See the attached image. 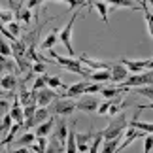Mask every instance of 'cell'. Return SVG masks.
I'll return each instance as SVG.
<instances>
[{
  "mask_svg": "<svg viewBox=\"0 0 153 153\" xmlns=\"http://www.w3.org/2000/svg\"><path fill=\"white\" fill-rule=\"evenodd\" d=\"M45 70H48V68H45L44 61H42V62H34V64H32V72H34V74L44 76V74H45Z\"/></svg>",
  "mask_w": 153,
  "mask_h": 153,
  "instance_id": "obj_42",
  "label": "cell"
},
{
  "mask_svg": "<svg viewBox=\"0 0 153 153\" xmlns=\"http://www.w3.org/2000/svg\"><path fill=\"white\" fill-rule=\"evenodd\" d=\"M98 106H100V100H98L97 97H93V95H83L78 100V110L85 111L89 117L95 114V111H98Z\"/></svg>",
  "mask_w": 153,
  "mask_h": 153,
  "instance_id": "obj_5",
  "label": "cell"
},
{
  "mask_svg": "<svg viewBox=\"0 0 153 153\" xmlns=\"http://www.w3.org/2000/svg\"><path fill=\"white\" fill-rule=\"evenodd\" d=\"M57 98H59L57 97V91L55 89H49V87H45V89L36 93V104H38V108H48V106L53 100H57Z\"/></svg>",
  "mask_w": 153,
  "mask_h": 153,
  "instance_id": "obj_7",
  "label": "cell"
},
{
  "mask_svg": "<svg viewBox=\"0 0 153 153\" xmlns=\"http://www.w3.org/2000/svg\"><path fill=\"white\" fill-rule=\"evenodd\" d=\"M15 21L19 23V21H23V23H30L32 21V10H28V8H17L15 10Z\"/></svg>",
  "mask_w": 153,
  "mask_h": 153,
  "instance_id": "obj_23",
  "label": "cell"
},
{
  "mask_svg": "<svg viewBox=\"0 0 153 153\" xmlns=\"http://www.w3.org/2000/svg\"><path fill=\"white\" fill-rule=\"evenodd\" d=\"M45 83H48L49 89H68V85L59 76H45Z\"/></svg>",
  "mask_w": 153,
  "mask_h": 153,
  "instance_id": "obj_24",
  "label": "cell"
},
{
  "mask_svg": "<svg viewBox=\"0 0 153 153\" xmlns=\"http://www.w3.org/2000/svg\"><path fill=\"white\" fill-rule=\"evenodd\" d=\"M64 153H78V142H76V131L68 132L66 146H64Z\"/></svg>",
  "mask_w": 153,
  "mask_h": 153,
  "instance_id": "obj_27",
  "label": "cell"
},
{
  "mask_svg": "<svg viewBox=\"0 0 153 153\" xmlns=\"http://www.w3.org/2000/svg\"><path fill=\"white\" fill-rule=\"evenodd\" d=\"M148 6H151V8H153V0H148Z\"/></svg>",
  "mask_w": 153,
  "mask_h": 153,
  "instance_id": "obj_49",
  "label": "cell"
},
{
  "mask_svg": "<svg viewBox=\"0 0 153 153\" xmlns=\"http://www.w3.org/2000/svg\"><path fill=\"white\" fill-rule=\"evenodd\" d=\"M125 91H131L128 87H123V85H108V87H102V91H100V95L106 98V100H110V98H117L121 95V93H125Z\"/></svg>",
  "mask_w": 153,
  "mask_h": 153,
  "instance_id": "obj_12",
  "label": "cell"
},
{
  "mask_svg": "<svg viewBox=\"0 0 153 153\" xmlns=\"http://www.w3.org/2000/svg\"><path fill=\"white\" fill-rule=\"evenodd\" d=\"M6 153H32L28 148H15V149H10V151H6Z\"/></svg>",
  "mask_w": 153,
  "mask_h": 153,
  "instance_id": "obj_46",
  "label": "cell"
},
{
  "mask_svg": "<svg viewBox=\"0 0 153 153\" xmlns=\"http://www.w3.org/2000/svg\"><path fill=\"white\" fill-rule=\"evenodd\" d=\"M104 4H111L114 8H131V10H142L140 6H136V2H132V0H100Z\"/></svg>",
  "mask_w": 153,
  "mask_h": 153,
  "instance_id": "obj_19",
  "label": "cell"
},
{
  "mask_svg": "<svg viewBox=\"0 0 153 153\" xmlns=\"http://www.w3.org/2000/svg\"><path fill=\"white\" fill-rule=\"evenodd\" d=\"M48 146H49V138L48 136H40V138H36V142H34L28 149L32 153H45L48 151Z\"/></svg>",
  "mask_w": 153,
  "mask_h": 153,
  "instance_id": "obj_20",
  "label": "cell"
},
{
  "mask_svg": "<svg viewBox=\"0 0 153 153\" xmlns=\"http://www.w3.org/2000/svg\"><path fill=\"white\" fill-rule=\"evenodd\" d=\"M134 93H138V95H142L146 98H149L153 102V85H148V87H138V89H132Z\"/></svg>",
  "mask_w": 153,
  "mask_h": 153,
  "instance_id": "obj_37",
  "label": "cell"
},
{
  "mask_svg": "<svg viewBox=\"0 0 153 153\" xmlns=\"http://www.w3.org/2000/svg\"><path fill=\"white\" fill-rule=\"evenodd\" d=\"M13 19H15L13 11H10V10H2V11H0V23H2V25H8V23H11Z\"/></svg>",
  "mask_w": 153,
  "mask_h": 153,
  "instance_id": "obj_38",
  "label": "cell"
},
{
  "mask_svg": "<svg viewBox=\"0 0 153 153\" xmlns=\"http://www.w3.org/2000/svg\"><path fill=\"white\" fill-rule=\"evenodd\" d=\"M57 42H59V30H51L48 36L44 38V42L40 44V49H48V51H51L53 48H55Z\"/></svg>",
  "mask_w": 153,
  "mask_h": 153,
  "instance_id": "obj_18",
  "label": "cell"
},
{
  "mask_svg": "<svg viewBox=\"0 0 153 153\" xmlns=\"http://www.w3.org/2000/svg\"><path fill=\"white\" fill-rule=\"evenodd\" d=\"M13 119H11V115L10 114H6L2 119H0V132H4V134H8L10 132V128L13 127Z\"/></svg>",
  "mask_w": 153,
  "mask_h": 153,
  "instance_id": "obj_32",
  "label": "cell"
},
{
  "mask_svg": "<svg viewBox=\"0 0 153 153\" xmlns=\"http://www.w3.org/2000/svg\"><path fill=\"white\" fill-rule=\"evenodd\" d=\"M100 91H102V85H100V83L89 81V85H87V91H85V95H93V93H100Z\"/></svg>",
  "mask_w": 153,
  "mask_h": 153,
  "instance_id": "obj_41",
  "label": "cell"
},
{
  "mask_svg": "<svg viewBox=\"0 0 153 153\" xmlns=\"http://www.w3.org/2000/svg\"><path fill=\"white\" fill-rule=\"evenodd\" d=\"M87 85H89V81H79V83L70 85L66 89V95H62V97L64 98H74V97H79V95H85Z\"/></svg>",
  "mask_w": 153,
  "mask_h": 153,
  "instance_id": "obj_13",
  "label": "cell"
},
{
  "mask_svg": "<svg viewBox=\"0 0 153 153\" xmlns=\"http://www.w3.org/2000/svg\"><path fill=\"white\" fill-rule=\"evenodd\" d=\"M34 142H36V134L34 132H25V134H21V136L15 138L13 146L15 148H30Z\"/></svg>",
  "mask_w": 153,
  "mask_h": 153,
  "instance_id": "obj_17",
  "label": "cell"
},
{
  "mask_svg": "<svg viewBox=\"0 0 153 153\" xmlns=\"http://www.w3.org/2000/svg\"><path fill=\"white\" fill-rule=\"evenodd\" d=\"M79 62L87 66L91 72H97V70H110L111 68V62H102V61H97V59H91L87 55H81L79 57Z\"/></svg>",
  "mask_w": 153,
  "mask_h": 153,
  "instance_id": "obj_8",
  "label": "cell"
},
{
  "mask_svg": "<svg viewBox=\"0 0 153 153\" xmlns=\"http://www.w3.org/2000/svg\"><path fill=\"white\" fill-rule=\"evenodd\" d=\"M93 128H89L87 132H76V142H78V151L79 153H89V142H93Z\"/></svg>",
  "mask_w": 153,
  "mask_h": 153,
  "instance_id": "obj_9",
  "label": "cell"
},
{
  "mask_svg": "<svg viewBox=\"0 0 153 153\" xmlns=\"http://www.w3.org/2000/svg\"><path fill=\"white\" fill-rule=\"evenodd\" d=\"M76 110H78V102L72 100V98H64V97H59L57 100H53V106H51V111L59 117H68Z\"/></svg>",
  "mask_w": 153,
  "mask_h": 153,
  "instance_id": "obj_2",
  "label": "cell"
},
{
  "mask_svg": "<svg viewBox=\"0 0 153 153\" xmlns=\"http://www.w3.org/2000/svg\"><path fill=\"white\" fill-rule=\"evenodd\" d=\"M121 64H125V68L132 74H142L148 70V64H149V59L148 61H131V59H121Z\"/></svg>",
  "mask_w": 153,
  "mask_h": 153,
  "instance_id": "obj_11",
  "label": "cell"
},
{
  "mask_svg": "<svg viewBox=\"0 0 153 153\" xmlns=\"http://www.w3.org/2000/svg\"><path fill=\"white\" fill-rule=\"evenodd\" d=\"M0 11H2V10H0Z\"/></svg>",
  "mask_w": 153,
  "mask_h": 153,
  "instance_id": "obj_51",
  "label": "cell"
},
{
  "mask_svg": "<svg viewBox=\"0 0 153 153\" xmlns=\"http://www.w3.org/2000/svg\"><path fill=\"white\" fill-rule=\"evenodd\" d=\"M121 144V138H114V140H104L102 142V149L100 153H117V148Z\"/></svg>",
  "mask_w": 153,
  "mask_h": 153,
  "instance_id": "obj_22",
  "label": "cell"
},
{
  "mask_svg": "<svg viewBox=\"0 0 153 153\" xmlns=\"http://www.w3.org/2000/svg\"><path fill=\"white\" fill-rule=\"evenodd\" d=\"M13 70H15L13 62H11L8 57L0 55V76H2V72H6V74H13Z\"/></svg>",
  "mask_w": 153,
  "mask_h": 153,
  "instance_id": "obj_31",
  "label": "cell"
},
{
  "mask_svg": "<svg viewBox=\"0 0 153 153\" xmlns=\"http://www.w3.org/2000/svg\"><path fill=\"white\" fill-rule=\"evenodd\" d=\"M49 53H51V57L55 59V62H57L61 68L68 70V72H72V74H79V76H83V78H89L91 70L87 68V66H83V64L79 62V59H74V57H70V59L61 57V55H57V53L53 51V49H51Z\"/></svg>",
  "mask_w": 153,
  "mask_h": 153,
  "instance_id": "obj_1",
  "label": "cell"
},
{
  "mask_svg": "<svg viewBox=\"0 0 153 153\" xmlns=\"http://www.w3.org/2000/svg\"><path fill=\"white\" fill-rule=\"evenodd\" d=\"M95 83H102V81H110V70H97V72H91L89 78Z\"/></svg>",
  "mask_w": 153,
  "mask_h": 153,
  "instance_id": "obj_26",
  "label": "cell"
},
{
  "mask_svg": "<svg viewBox=\"0 0 153 153\" xmlns=\"http://www.w3.org/2000/svg\"><path fill=\"white\" fill-rule=\"evenodd\" d=\"M128 78V70L125 68V64H111L110 68V81H114V83H123Z\"/></svg>",
  "mask_w": 153,
  "mask_h": 153,
  "instance_id": "obj_10",
  "label": "cell"
},
{
  "mask_svg": "<svg viewBox=\"0 0 153 153\" xmlns=\"http://www.w3.org/2000/svg\"><path fill=\"white\" fill-rule=\"evenodd\" d=\"M15 87H17L15 74H2L0 76V89L2 91H15Z\"/></svg>",
  "mask_w": 153,
  "mask_h": 153,
  "instance_id": "obj_15",
  "label": "cell"
},
{
  "mask_svg": "<svg viewBox=\"0 0 153 153\" xmlns=\"http://www.w3.org/2000/svg\"><path fill=\"white\" fill-rule=\"evenodd\" d=\"M0 153H4V146H2V140H0Z\"/></svg>",
  "mask_w": 153,
  "mask_h": 153,
  "instance_id": "obj_48",
  "label": "cell"
},
{
  "mask_svg": "<svg viewBox=\"0 0 153 153\" xmlns=\"http://www.w3.org/2000/svg\"><path fill=\"white\" fill-rule=\"evenodd\" d=\"M68 123H66V117H59L55 121V128H53V140H59L62 146H66V138H68Z\"/></svg>",
  "mask_w": 153,
  "mask_h": 153,
  "instance_id": "obj_6",
  "label": "cell"
},
{
  "mask_svg": "<svg viewBox=\"0 0 153 153\" xmlns=\"http://www.w3.org/2000/svg\"><path fill=\"white\" fill-rule=\"evenodd\" d=\"M0 55H4V57H8V59L13 55V51H11V44H8L2 36H0Z\"/></svg>",
  "mask_w": 153,
  "mask_h": 153,
  "instance_id": "obj_35",
  "label": "cell"
},
{
  "mask_svg": "<svg viewBox=\"0 0 153 153\" xmlns=\"http://www.w3.org/2000/svg\"><path fill=\"white\" fill-rule=\"evenodd\" d=\"M15 64H17V70H19V72H25V70H32V62L28 61L27 57H19V59H15Z\"/></svg>",
  "mask_w": 153,
  "mask_h": 153,
  "instance_id": "obj_33",
  "label": "cell"
},
{
  "mask_svg": "<svg viewBox=\"0 0 153 153\" xmlns=\"http://www.w3.org/2000/svg\"><path fill=\"white\" fill-rule=\"evenodd\" d=\"M8 114L11 115V119H13L15 123H25V115H23V106L19 104V98L17 97H13V104H11V108H10V111Z\"/></svg>",
  "mask_w": 153,
  "mask_h": 153,
  "instance_id": "obj_14",
  "label": "cell"
},
{
  "mask_svg": "<svg viewBox=\"0 0 153 153\" xmlns=\"http://www.w3.org/2000/svg\"><path fill=\"white\" fill-rule=\"evenodd\" d=\"M128 127H134V128H138V131H144V132H148V134H153V123H146V121H138V119H132L128 121Z\"/></svg>",
  "mask_w": 153,
  "mask_h": 153,
  "instance_id": "obj_25",
  "label": "cell"
},
{
  "mask_svg": "<svg viewBox=\"0 0 153 153\" xmlns=\"http://www.w3.org/2000/svg\"><path fill=\"white\" fill-rule=\"evenodd\" d=\"M55 117H49L45 123H42V125H38L36 128H34V134H36V138L40 136H48L49 132H53V128H55Z\"/></svg>",
  "mask_w": 153,
  "mask_h": 153,
  "instance_id": "obj_16",
  "label": "cell"
},
{
  "mask_svg": "<svg viewBox=\"0 0 153 153\" xmlns=\"http://www.w3.org/2000/svg\"><path fill=\"white\" fill-rule=\"evenodd\" d=\"M45 153H64V146L59 142V140H49V146H48V151Z\"/></svg>",
  "mask_w": 153,
  "mask_h": 153,
  "instance_id": "obj_34",
  "label": "cell"
},
{
  "mask_svg": "<svg viewBox=\"0 0 153 153\" xmlns=\"http://www.w3.org/2000/svg\"><path fill=\"white\" fill-rule=\"evenodd\" d=\"M48 87V83H45V74L44 76H40V78H36L34 79V83H32V93H38V91H42V89H45Z\"/></svg>",
  "mask_w": 153,
  "mask_h": 153,
  "instance_id": "obj_36",
  "label": "cell"
},
{
  "mask_svg": "<svg viewBox=\"0 0 153 153\" xmlns=\"http://www.w3.org/2000/svg\"><path fill=\"white\" fill-rule=\"evenodd\" d=\"M6 28H8V30H10L11 34H13L15 38L21 34V25H19L17 21H11V23H8V25H6Z\"/></svg>",
  "mask_w": 153,
  "mask_h": 153,
  "instance_id": "obj_40",
  "label": "cell"
},
{
  "mask_svg": "<svg viewBox=\"0 0 153 153\" xmlns=\"http://www.w3.org/2000/svg\"><path fill=\"white\" fill-rule=\"evenodd\" d=\"M153 149V134H148L144 138V153H149Z\"/></svg>",
  "mask_w": 153,
  "mask_h": 153,
  "instance_id": "obj_43",
  "label": "cell"
},
{
  "mask_svg": "<svg viewBox=\"0 0 153 153\" xmlns=\"http://www.w3.org/2000/svg\"><path fill=\"white\" fill-rule=\"evenodd\" d=\"M36 110H38V106H36V104L23 106V115H25V121H27V119H32L34 114H36Z\"/></svg>",
  "mask_w": 153,
  "mask_h": 153,
  "instance_id": "obj_39",
  "label": "cell"
},
{
  "mask_svg": "<svg viewBox=\"0 0 153 153\" xmlns=\"http://www.w3.org/2000/svg\"><path fill=\"white\" fill-rule=\"evenodd\" d=\"M93 10H97L98 13H100V19L104 21V25L108 27V25H110V21H108V4H104V2H100V0H97L95 6H93Z\"/></svg>",
  "mask_w": 153,
  "mask_h": 153,
  "instance_id": "obj_29",
  "label": "cell"
},
{
  "mask_svg": "<svg viewBox=\"0 0 153 153\" xmlns=\"http://www.w3.org/2000/svg\"><path fill=\"white\" fill-rule=\"evenodd\" d=\"M104 142V136H102V131L95 132L93 136V142H91V148H89V153H100V146Z\"/></svg>",
  "mask_w": 153,
  "mask_h": 153,
  "instance_id": "obj_30",
  "label": "cell"
},
{
  "mask_svg": "<svg viewBox=\"0 0 153 153\" xmlns=\"http://www.w3.org/2000/svg\"><path fill=\"white\" fill-rule=\"evenodd\" d=\"M49 114H51V110H48V108H38L36 114H34V117H32V119H34V125H42V123H45L51 117Z\"/></svg>",
  "mask_w": 153,
  "mask_h": 153,
  "instance_id": "obj_28",
  "label": "cell"
},
{
  "mask_svg": "<svg viewBox=\"0 0 153 153\" xmlns=\"http://www.w3.org/2000/svg\"><path fill=\"white\" fill-rule=\"evenodd\" d=\"M83 2H85V6H87V11H91V10H93V6H95V2H97V0H83Z\"/></svg>",
  "mask_w": 153,
  "mask_h": 153,
  "instance_id": "obj_47",
  "label": "cell"
},
{
  "mask_svg": "<svg viewBox=\"0 0 153 153\" xmlns=\"http://www.w3.org/2000/svg\"><path fill=\"white\" fill-rule=\"evenodd\" d=\"M10 2H13V0H10Z\"/></svg>",
  "mask_w": 153,
  "mask_h": 153,
  "instance_id": "obj_50",
  "label": "cell"
},
{
  "mask_svg": "<svg viewBox=\"0 0 153 153\" xmlns=\"http://www.w3.org/2000/svg\"><path fill=\"white\" fill-rule=\"evenodd\" d=\"M45 0H27V6L25 8H28V10H34V8H38L40 4H44Z\"/></svg>",
  "mask_w": 153,
  "mask_h": 153,
  "instance_id": "obj_45",
  "label": "cell"
},
{
  "mask_svg": "<svg viewBox=\"0 0 153 153\" xmlns=\"http://www.w3.org/2000/svg\"><path fill=\"white\" fill-rule=\"evenodd\" d=\"M79 17V10H76L74 13H72V17L68 19V23L62 27V30L59 32V40L64 44V48L68 49V53L74 57V49H72V30H74V23H76V19Z\"/></svg>",
  "mask_w": 153,
  "mask_h": 153,
  "instance_id": "obj_3",
  "label": "cell"
},
{
  "mask_svg": "<svg viewBox=\"0 0 153 153\" xmlns=\"http://www.w3.org/2000/svg\"><path fill=\"white\" fill-rule=\"evenodd\" d=\"M27 49H28V45L23 42V40H19V38H17L15 42H11V51H13L15 59H19V57H27Z\"/></svg>",
  "mask_w": 153,
  "mask_h": 153,
  "instance_id": "obj_21",
  "label": "cell"
},
{
  "mask_svg": "<svg viewBox=\"0 0 153 153\" xmlns=\"http://www.w3.org/2000/svg\"><path fill=\"white\" fill-rule=\"evenodd\" d=\"M127 127H128V123L125 121V117H119V119L111 121L110 125L104 128V131H102V136H104V140H114V138H121Z\"/></svg>",
  "mask_w": 153,
  "mask_h": 153,
  "instance_id": "obj_4",
  "label": "cell"
},
{
  "mask_svg": "<svg viewBox=\"0 0 153 153\" xmlns=\"http://www.w3.org/2000/svg\"><path fill=\"white\" fill-rule=\"evenodd\" d=\"M110 106H111V102H110V100L100 102V106H98V111H97V114H98V115H106V114L110 111Z\"/></svg>",
  "mask_w": 153,
  "mask_h": 153,
  "instance_id": "obj_44",
  "label": "cell"
}]
</instances>
